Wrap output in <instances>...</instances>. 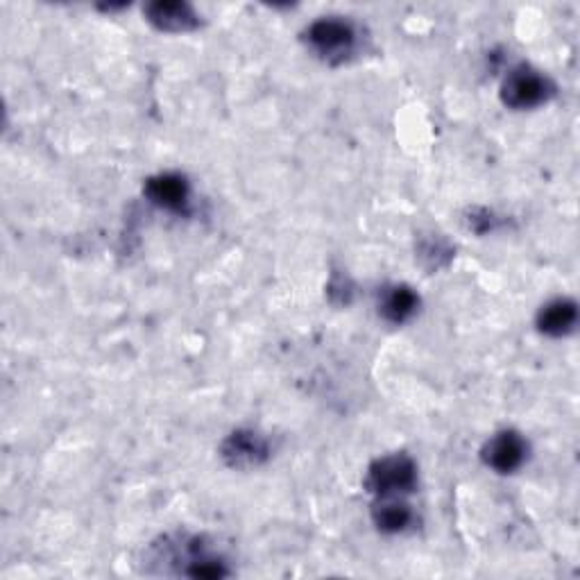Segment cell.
<instances>
[{
	"mask_svg": "<svg viewBox=\"0 0 580 580\" xmlns=\"http://www.w3.org/2000/svg\"><path fill=\"white\" fill-rule=\"evenodd\" d=\"M309 48L329 64H343L358 48V29L343 16H320L304 33Z\"/></svg>",
	"mask_w": 580,
	"mask_h": 580,
	"instance_id": "1",
	"label": "cell"
},
{
	"mask_svg": "<svg viewBox=\"0 0 580 580\" xmlns=\"http://www.w3.org/2000/svg\"><path fill=\"white\" fill-rule=\"evenodd\" d=\"M554 96H556L554 80L529 64H519L510 69L501 82V103L517 111L542 107Z\"/></svg>",
	"mask_w": 580,
	"mask_h": 580,
	"instance_id": "2",
	"label": "cell"
},
{
	"mask_svg": "<svg viewBox=\"0 0 580 580\" xmlns=\"http://www.w3.org/2000/svg\"><path fill=\"white\" fill-rule=\"evenodd\" d=\"M368 490L377 497H404L411 495L417 485V467L406 453H390L377 461L368 470L365 478Z\"/></svg>",
	"mask_w": 580,
	"mask_h": 580,
	"instance_id": "3",
	"label": "cell"
},
{
	"mask_svg": "<svg viewBox=\"0 0 580 580\" xmlns=\"http://www.w3.org/2000/svg\"><path fill=\"white\" fill-rule=\"evenodd\" d=\"M483 463L495 470L497 474H514L526 463L529 442L522 434L512 429H504L487 440L481 449Z\"/></svg>",
	"mask_w": 580,
	"mask_h": 580,
	"instance_id": "4",
	"label": "cell"
},
{
	"mask_svg": "<svg viewBox=\"0 0 580 580\" xmlns=\"http://www.w3.org/2000/svg\"><path fill=\"white\" fill-rule=\"evenodd\" d=\"M223 461L234 470H250L261 465L270 455L268 440L252 431V429H238L229 434L221 447Z\"/></svg>",
	"mask_w": 580,
	"mask_h": 580,
	"instance_id": "5",
	"label": "cell"
},
{
	"mask_svg": "<svg viewBox=\"0 0 580 580\" xmlns=\"http://www.w3.org/2000/svg\"><path fill=\"white\" fill-rule=\"evenodd\" d=\"M143 193L152 204L173 213H185L191 202L189 179L179 173H159L150 177L145 181Z\"/></svg>",
	"mask_w": 580,
	"mask_h": 580,
	"instance_id": "6",
	"label": "cell"
},
{
	"mask_svg": "<svg viewBox=\"0 0 580 580\" xmlns=\"http://www.w3.org/2000/svg\"><path fill=\"white\" fill-rule=\"evenodd\" d=\"M147 23L155 25L164 33H191L200 25V14L189 3L179 0H157V3L145 5Z\"/></svg>",
	"mask_w": 580,
	"mask_h": 580,
	"instance_id": "7",
	"label": "cell"
},
{
	"mask_svg": "<svg viewBox=\"0 0 580 580\" xmlns=\"http://www.w3.org/2000/svg\"><path fill=\"white\" fill-rule=\"evenodd\" d=\"M578 324V304L569 297H556L546 301L537 311V329L552 339L569 335Z\"/></svg>",
	"mask_w": 580,
	"mask_h": 580,
	"instance_id": "8",
	"label": "cell"
},
{
	"mask_svg": "<svg viewBox=\"0 0 580 580\" xmlns=\"http://www.w3.org/2000/svg\"><path fill=\"white\" fill-rule=\"evenodd\" d=\"M419 309L417 293L406 284H394L381 291L379 316L390 324L409 322Z\"/></svg>",
	"mask_w": 580,
	"mask_h": 580,
	"instance_id": "9",
	"label": "cell"
},
{
	"mask_svg": "<svg viewBox=\"0 0 580 580\" xmlns=\"http://www.w3.org/2000/svg\"><path fill=\"white\" fill-rule=\"evenodd\" d=\"M413 508L402 497H377L372 506V522L381 533H404L413 524Z\"/></svg>",
	"mask_w": 580,
	"mask_h": 580,
	"instance_id": "10",
	"label": "cell"
},
{
	"mask_svg": "<svg viewBox=\"0 0 580 580\" xmlns=\"http://www.w3.org/2000/svg\"><path fill=\"white\" fill-rule=\"evenodd\" d=\"M419 257L424 261H429V265L438 270V268H442V265H447L451 261L453 250L447 246L442 238H429V240H426V246H422Z\"/></svg>",
	"mask_w": 580,
	"mask_h": 580,
	"instance_id": "11",
	"label": "cell"
}]
</instances>
